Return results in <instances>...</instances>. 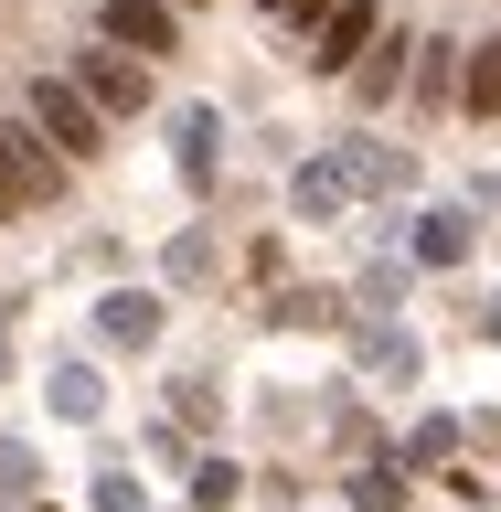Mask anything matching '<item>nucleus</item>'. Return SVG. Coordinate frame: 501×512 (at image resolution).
I'll return each mask as SVG.
<instances>
[{"label": "nucleus", "instance_id": "obj_1", "mask_svg": "<svg viewBox=\"0 0 501 512\" xmlns=\"http://www.w3.org/2000/svg\"><path fill=\"white\" fill-rule=\"evenodd\" d=\"M22 128H32V139H43V150L64 160V171L107 150V118H96V107H86L75 86H64V75H32V96H22Z\"/></svg>", "mask_w": 501, "mask_h": 512}, {"label": "nucleus", "instance_id": "obj_2", "mask_svg": "<svg viewBox=\"0 0 501 512\" xmlns=\"http://www.w3.org/2000/svg\"><path fill=\"white\" fill-rule=\"evenodd\" d=\"M54 192H64V160L43 150L22 118H11V128H0V224L32 214V203H54Z\"/></svg>", "mask_w": 501, "mask_h": 512}, {"label": "nucleus", "instance_id": "obj_3", "mask_svg": "<svg viewBox=\"0 0 501 512\" xmlns=\"http://www.w3.org/2000/svg\"><path fill=\"white\" fill-rule=\"evenodd\" d=\"M64 86L86 96L96 118H139V107H150V64H128V54H107V43H96V54H75V75H64Z\"/></svg>", "mask_w": 501, "mask_h": 512}, {"label": "nucleus", "instance_id": "obj_4", "mask_svg": "<svg viewBox=\"0 0 501 512\" xmlns=\"http://www.w3.org/2000/svg\"><path fill=\"white\" fill-rule=\"evenodd\" d=\"M374 32H384L374 0H320V22H310V75H352Z\"/></svg>", "mask_w": 501, "mask_h": 512}, {"label": "nucleus", "instance_id": "obj_5", "mask_svg": "<svg viewBox=\"0 0 501 512\" xmlns=\"http://www.w3.org/2000/svg\"><path fill=\"white\" fill-rule=\"evenodd\" d=\"M96 32H107V54L150 64V54H171V43H182V11H160V0H107V11H96Z\"/></svg>", "mask_w": 501, "mask_h": 512}, {"label": "nucleus", "instance_id": "obj_6", "mask_svg": "<svg viewBox=\"0 0 501 512\" xmlns=\"http://www.w3.org/2000/svg\"><path fill=\"white\" fill-rule=\"evenodd\" d=\"M96 331H107L118 352H150L160 342V299L150 288H107V299H96Z\"/></svg>", "mask_w": 501, "mask_h": 512}, {"label": "nucleus", "instance_id": "obj_7", "mask_svg": "<svg viewBox=\"0 0 501 512\" xmlns=\"http://www.w3.org/2000/svg\"><path fill=\"white\" fill-rule=\"evenodd\" d=\"M331 160H342V182H352V192H406V182H416V160H406V150H384V139H342Z\"/></svg>", "mask_w": 501, "mask_h": 512}, {"label": "nucleus", "instance_id": "obj_8", "mask_svg": "<svg viewBox=\"0 0 501 512\" xmlns=\"http://www.w3.org/2000/svg\"><path fill=\"white\" fill-rule=\"evenodd\" d=\"M214 139H224L214 107H182V118H171V160H182V182H192V192L214 182Z\"/></svg>", "mask_w": 501, "mask_h": 512}, {"label": "nucleus", "instance_id": "obj_9", "mask_svg": "<svg viewBox=\"0 0 501 512\" xmlns=\"http://www.w3.org/2000/svg\"><path fill=\"white\" fill-rule=\"evenodd\" d=\"M406 54H416L406 32H374V43H363V64H352V86H363V107H384V96L406 86Z\"/></svg>", "mask_w": 501, "mask_h": 512}, {"label": "nucleus", "instance_id": "obj_10", "mask_svg": "<svg viewBox=\"0 0 501 512\" xmlns=\"http://www.w3.org/2000/svg\"><path fill=\"white\" fill-rule=\"evenodd\" d=\"M288 203H299V224H331L352 203V182H342V160H299V182H288Z\"/></svg>", "mask_w": 501, "mask_h": 512}, {"label": "nucleus", "instance_id": "obj_11", "mask_svg": "<svg viewBox=\"0 0 501 512\" xmlns=\"http://www.w3.org/2000/svg\"><path fill=\"white\" fill-rule=\"evenodd\" d=\"M459 256H470V214H416V267H459Z\"/></svg>", "mask_w": 501, "mask_h": 512}, {"label": "nucleus", "instance_id": "obj_12", "mask_svg": "<svg viewBox=\"0 0 501 512\" xmlns=\"http://www.w3.org/2000/svg\"><path fill=\"white\" fill-rule=\"evenodd\" d=\"M459 96H470V118H501V32L459 64Z\"/></svg>", "mask_w": 501, "mask_h": 512}, {"label": "nucleus", "instance_id": "obj_13", "mask_svg": "<svg viewBox=\"0 0 501 512\" xmlns=\"http://www.w3.org/2000/svg\"><path fill=\"white\" fill-rule=\"evenodd\" d=\"M278 331H331V320H342V299H331V288H278Z\"/></svg>", "mask_w": 501, "mask_h": 512}, {"label": "nucleus", "instance_id": "obj_14", "mask_svg": "<svg viewBox=\"0 0 501 512\" xmlns=\"http://www.w3.org/2000/svg\"><path fill=\"white\" fill-rule=\"evenodd\" d=\"M352 512H406V470L395 459H363L352 470Z\"/></svg>", "mask_w": 501, "mask_h": 512}, {"label": "nucleus", "instance_id": "obj_15", "mask_svg": "<svg viewBox=\"0 0 501 512\" xmlns=\"http://www.w3.org/2000/svg\"><path fill=\"white\" fill-rule=\"evenodd\" d=\"M406 86L427 96V107H438V96L459 86V43H416V54H406Z\"/></svg>", "mask_w": 501, "mask_h": 512}, {"label": "nucleus", "instance_id": "obj_16", "mask_svg": "<svg viewBox=\"0 0 501 512\" xmlns=\"http://www.w3.org/2000/svg\"><path fill=\"white\" fill-rule=\"evenodd\" d=\"M363 363H374L384 384H406V374H416V342H406V331H384V320H374V331H363Z\"/></svg>", "mask_w": 501, "mask_h": 512}, {"label": "nucleus", "instance_id": "obj_17", "mask_svg": "<svg viewBox=\"0 0 501 512\" xmlns=\"http://www.w3.org/2000/svg\"><path fill=\"white\" fill-rule=\"evenodd\" d=\"M96 406H107V384H96L86 363H64V374H54V416H75V427H86Z\"/></svg>", "mask_w": 501, "mask_h": 512}, {"label": "nucleus", "instance_id": "obj_18", "mask_svg": "<svg viewBox=\"0 0 501 512\" xmlns=\"http://www.w3.org/2000/svg\"><path fill=\"white\" fill-rule=\"evenodd\" d=\"M235 491H246V470H235V459H203V470H192V512H224Z\"/></svg>", "mask_w": 501, "mask_h": 512}, {"label": "nucleus", "instance_id": "obj_19", "mask_svg": "<svg viewBox=\"0 0 501 512\" xmlns=\"http://www.w3.org/2000/svg\"><path fill=\"white\" fill-rule=\"evenodd\" d=\"M448 448H459V427H448V416H427V427L406 438V459H395V470H438Z\"/></svg>", "mask_w": 501, "mask_h": 512}, {"label": "nucleus", "instance_id": "obj_20", "mask_svg": "<svg viewBox=\"0 0 501 512\" xmlns=\"http://www.w3.org/2000/svg\"><path fill=\"white\" fill-rule=\"evenodd\" d=\"M32 480H43V459H32V448L11 438V448H0V491H32Z\"/></svg>", "mask_w": 501, "mask_h": 512}, {"label": "nucleus", "instance_id": "obj_21", "mask_svg": "<svg viewBox=\"0 0 501 512\" xmlns=\"http://www.w3.org/2000/svg\"><path fill=\"white\" fill-rule=\"evenodd\" d=\"M96 512H139V480H128V470H96Z\"/></svg>", "mask_w": 501, "mask_h": 512}, {"label": "nucleus", "instance_id": "obj_22", "mask_svg": "<svg viewBox=\"0 0 501 512\" xmlns=\"http://www.w3.org/2000/svg\"><path fill=\"white\" fill-rule=\"evenodd\" d=\"M267 11H278V22H320V0H267Z\"/></svg>", "mask_w": 501, "mask_h": 512}, {"label": "nucleus", "instance_id": "obj_23", "mask_svg": "<svg viewBox=\"0 0 501 512\" xmlns=\"http://www.w3.org/2000/svg\"><path fill=\"white\" fill-rule=\"evenodd\" d=\"M480 331H491V342H501V299H491V310H480Z\"/></svg>", "mask_w": 501, "mask_h": 512}, {"label": "nucleus", "instance_id": "obj_24", "mask_svg": "<svg viewBox=\"0 0 501 512\" xmlns=\"http://www.w3.org/2000/svg\"><path fill=\"white\" fill-rule=\"evenodd\" d=\"M0 374H11V342H0Z\"/></svg>", "mask_w": 501, "mask_h": 512}, {"label": "nucleus", "instance_id": "obj_25", "mask_svg": "<svg viewBox=\"0 0 501 512\" xmlns=\"http://www.w3.org/2000/svg\"><path fill=\"white\" fill-rule=\"evenodd\" d=\"M160 11H192V0H160Z\"/></svg>", "mask_w": 501, "mask_h": 512}]
</instances>
